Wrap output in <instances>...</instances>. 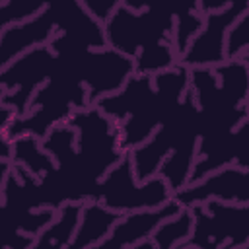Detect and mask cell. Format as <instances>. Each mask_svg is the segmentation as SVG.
<instances>
[{"label":"cell","instance_id":"cell-5","mask_svg":"<svg viewBox=\"0 0 249 249\" xmlns=\"http://www.w3.org/2000/svg\"><path fill=\"white\" fill-rule=\"evenodd\" d=\"M169 198H173V191L161 175L156 173L146 181H136L130 152H124V156L107 171L95 196V200L103 206L123 214L142 208H156Z\"/></svg>","mask_w":249,"mask_h":249},{"label":"cell","instance_id":"cell-11","mask_svg":"<svg viewBox=\"0 0 249 249\" xmlns=\"http://www.w3.org/2000/svg\"><path fill=\"white\" fill-rule=\"evenodd\" d=\"M80 210H82V202H66L62 204L54 218L35 235L33 245L35 249H60V247H68L78 222H80Z\"/></svg>","mask_w":249,"mask_h":249},{"label":"cell","instance_id":"cell-15","mask_svg":"<svg viewBox=\"0 0 249 249\" xmlns=\"http://www.w3.org/2000/svg\"><path fill=\"white\" fill-rule=\"evenodd\" d=\"M10 4L18 14H19V18H21V21H25V19H29V18H33L35 14H39L43 8H41V4L37 2V0H0V4Z\"/></svg>","mask_w":249,"mask_h":249},{"label":"cell","instance_id":"cell-16","mask_svg":"<svg viewBox=\"0 0 249 249\" xmlns=\"http://www.w3.org/2000/svg\"><path fill=\"white\" fill-rule=\"evenodd\" d=\"M230 4H249V0H198V12L210 14V12H220Z\"/></svg>","mask_w":249,"mask_h":249},{"label":"cell","instance_id":"cell-7","mask_svg":"<svg viewBox=\"0 0 249 249\" xmlns=\"http://www.w3.org/2000/svg\"><path fill=\"white\" fill-rule=\"evenodd\" d=\"M210 198L249 204V169L226 165L222 169L206 173L195 183L183 185L173 193V200H177L183 208L202 204Z\"/></svg>","mask_w":249,"mask_h":249},{"label":"cell","instance_id":"cell-12","mask_svg":"<svg viewBox=\"0 0 249 249\" xmlns=\"http://www.w3.org/2000/svg\"><path fill=\"white\" fill-rule=\"evenodd\" d=\"M12 161L23 165L35 177H41L54 165L53 158L43 150L39 138L31 134H23L12 140Z\"/></svg>","mask_w":249,"mask_h":249},{"label":"cell","instance_id":"cell-8","mask_svg":"<svg viewBox=\"0 0 249 249\" xmlns=\"http://www.w3.org/2000/svg\"><path fill=\"white\" fill-rule=\"evenodd\" d=\"M121 4L132 12L146 8L148 14L175 19L173 31V51L177 60L183 56L189 41L200 31L202 27V14L198 12V0H121Z\"/></svg>","mask_w":249,"mask_h":249},{"label":"cell","instance_id":"cell-13","mask_svg":"<svg viewBox=\"0 0 249 249\" xmlns=\"http://www.w3.org/2000/svg\"><path fill=\"white\" fill-rule=\"evenodd\" d=\"M191 226H193L191 210L189 208H181L175 216L163 220L152 231V241H154L156 249H169L173 245L183 243L191 233Z\"/></svg>","mask_w":249,"mask_h":249},{"label":"cell","instance_id":"cell-3","mask_svg":"<svg viewBox=\"0 0 249 249\" xmlns=\"http://www.w3.org/2000/svg\"><path fill=\"white\" fill-rule=\"evenodd\" d=\"M187 88L189 68L175 62L154 76L132 74L119 91L101 95L93 105L119 124L123 152H132L154 134Z\"/></svg>","mask_w":249,"mask_h":249},{"label":"cell","instance_id":"cell-9","mask_svg":"<svg viewBox=\"0 0 249 249\" xmlns=\"http://www.w3.org/2000/svg\"><path fill=\"white\" fill-rule=\"evenodd\" d=\"M183 206L169 198L167 202L156 206V208H142L123 214L111 228L109 235L101 239L95 247L97 249H121V247H132L144 237H150L152 231L167 218L175 216Z\"/></svg>","mask_w":249,"mask_h":249},{"label":"cell","instance_id":"cell-2","mask_svg":"<svg viewBox=\"0 0 249 249\" xmlns=\"http://www.w3.org/2000/svg\"><path fill=\"white\" fill-rule=\"evenodd\" d=\"M247 64L249 58H233L218 66L189 68V88L200 113V140L185 185L226 165L249 169Z\"/></svg>","mask_w":249,"mask_h":249},{"label":"cell","instance_id":"cell-4","mask_svg":"<svg viewBox=\"0 0 249 249\" xmlns=\"http://www.w3.org/2000/svg\"><path fill=\"white\" fill-rule=\"evenodd\" d=\"M193 226L189 237L179 243V249H231L249 243V204L224 202L210 198L202 204L189 206Z\"/></svg>","mask_w":249,"mask_h":249},{"label":"cell","instance_id":"cell-10","mask_svg":"<svg viewBox=\"0 0 249 249\" xmlns=\"http://www.w3.org/2000/svg\"><path fill=\"white\" fill-rule=\"evenodd\" d=\"M121 216H123V212L111 210L97 200L82 202L80 222H78V228L68 243V249H86V247L97 245L101 239H105L109 235L113 224Z\"/></svg>","mask_w":249,"mask_h":249},{"label":"cell","instance_id":"cell-14","mask_svg":"<svg viewBox=\"0 0 249 249\" xmlns=\"http://www.w3.org/2000/svg\"><path fill=\"white\" fill-rule=\"evenodd\" d=\"M249 10L241 14L226 33V60L249 58Z\"/></svg>","mask_w":249,"mask_h":249},{"label":"cell","instance_id":"cell-1","mask_svg":"<svg viewBox=\"0 0 249 249\" xmlns=\"http://www.w3.org/2000/svg\"><path fill=\"white\" fill-rule=\"evenodd\" d=\"M43 150L54 165L35 177L19 163H10L2 183L4 204L27 214L37 208L58 210L66 202L95 200L101 179L124 156L119 124L89 105L54 124L43 138Z\"/></svg>","mask_w":249,"mask_h":249},{"label":"cell","instance_id":"cell-6","mask_svg":"<svg viewBox=\"0 0 249 249\" xmlns=\"http://www.w3.org/2000/svg\"><path fill=\"white\" fill-rule=\"evenodd\" d=\"M249 10V4H230L220 12L204 14L200 31L189 41L183 56L177 60L187 68L218 66L226 62V33L233 21Z\"/></svg>","mask_w":249,"mask_h":249}]
</instances>
